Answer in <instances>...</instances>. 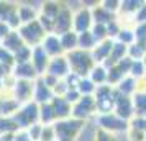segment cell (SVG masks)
I'll return each instance as SVG.
<instances>
[{
	"label": "cell",
	"instance_id": "obj_2",
	"mask_svg": "<svg viewBox=\"0 0 146 141\" xmlns=\"http://www.w3.org/2000/svg\"><path fill=\"white\" fill-rule=\"evenodd\" d=\"M53 126L56 133V141H77L80 133L84 131L86 123L76 118H67V120L56 121Z\"/></svg>",
	"mask_w": 146,
	"mask_h": 141
},
{
	"label": "cell",
	"instance_id": "obj_54",
	"mask_svg": "<svg viewBox=\"0 0 146 141\" xmlns=\"http://www.w3.org/2000/svg\"><path fill=\"white\" fill-rule=\"evenodd\" d=\"M8 74H12V72H7V71H5L3 67L0 66V77H5V75H8Z\"/></svg>",
	"mask_w": 146,
	"mask_h": 141
},
{
	"label": "cell",
	"instance_id": "obj_24",
	"mask_svg": "<svg viewBox=\"0 0 146 141\" xmlns=\"http://www.w3.org/2000/svg\"><path fill=\"white\" fill-rule=\"evenodd\" d=\"M125 58H128V48H126L125 44H121V43L113 41L112 53H110V56H108V59L105 61V64H102V66H105L107 69H108V67L118 64L120 61H123Z\"/></svg>",
	"mask_w": 146,
	"mask_h": 141
},
{
	"label": "cell",
	"instance_id": "obj_28",
	"mask_svg": "<svg viewBox=\"0 0 146 141\" xmlns=\"http://www.w3.org/2000/svg\"><path fill=\"white\" fill-rule=\"evenodd\" d=\"M115 90L121 95H126V97H133L136 94V79H133L131 75H126L123 81H120L117 85H115Z\"/></svg>",
	"mask_w": 146,
	"mask_h": 141
},
{
	"label": "cell",
	"instance_id": "obj_5",
	"mask_svg": "<svg viewBox=\"0 0 146 141\" xmlns=\"http://www.w3.org/2000/svg\"><path fill=\"white\" fill-rule=\"evenodd\" d=\"M18 34L21 36V40L23 43L30 48H36L40 46L43 40H44V36H46V30L41 26V23L38 20L31 21V23H27V25H21L18 28Z\"/></svg>",
	"mask_w": 146,
	"mask_h": 141
},
{
	"label": "cell",
	"instance_id": "obj_39",
	"mask_svg": "<svg viewBox=\"0 0 146 141\" xmlns=\"http://www.w3.org/2000/svg\"><path fill=\"white\" fill-rule=\"evenodd\" d=\"M31 49L33 48H30V46H21L17 53L13 54V58H15V64H23V62H30V59H31Z\"/></svg>",
	"mask_w": 146,
	"mask_h": 141
},
{
	"label": "cell",
	"instance_id": "obj_49",
	"mask_svg": "<svg viewBox=\"0 0 146 141\" xmlns=\"http://www.w3.org/2000/svg\"><path fill=\"white\" fill-rule=\"evenodd\" d=\"M64 82H66V85H67L69 90H77V85H79V82H80V77L71 72V74L64 79Z\"/></svg>",
	"mask_w": 146,
	"mask_h": 141
},
{
	"label": "cell",
	"instance_id": "obj_44",
	"mask_svg": "<svg viewBox=\"0 0 146 141\" xmlns=\"http://www.w3.org/2000/svg\"><path fill=\"white\" fill-rule=\"evenodd\" d=\"M100 5L105 8L107 12H110V13H113V15H118V10H120L118 0H104V2H100Z\"/></svg>",
	"mask_w": 146,
	"mask_h": 141
},
{
	"label": "cell",
	"instance_id": "obj_3",
	"mask_svg": "<svg viewBox=\"0 0 146 141\" xmlns=\"http://www.w3.org/2000/svg\"><path fill=\"white\" fill-rule=\"evenodd\" d=\"M115 97H117V90L112 85H100L95 89V107H97V115H107L113 113V107H115Z\"/></svg>",
	"mask_w": 146,
	"mask_h": 141
},
{
	"label": "cell",
	"instance_id": "obj_6",
	"mask_svg": "<svg viewBox=\"0 0 146 141\" xmlns=\"http://www.w3.org/2000/svg\"><path fill=\"white\" fill-rule=\"evenodd\" d=\"M38 110H40V105L35 102H28V103L20 105L18 112L13 115V120L18 130H28L30 126L40 123L38 121Z\"/></svg>",
	"mask_w": 146,
	"mask_h": 141
},
{
	"label": "cell",
	"instance_id": "obj_45",
	"mask_svg": "<svg viewBox=\"0 0 146 141\" xmlns=\"http://www.w3.org/2000/svg\"><path fill=\"white\" fill-rule=\"evenodd\" d=\"M135 31V38L138 43H145L146 44V23H141V25H136L133 28Z\"/></svg>",
	"mask_w": 146,
	"mask_h": 141
},
{
	"label": "cell",
	"instance_id": "obj_56",
	"mask_svg": "<svg viewBox=\"0 0 146 141\" xmlns=\"http://www.w3.org/2000/svg\"><path fill=\"white\" fill-rule=\"evenodd\" d=\"M143 62H145V67H146V58H145V59H143ZM145 77H146V75H145Z\"/></svg>",
	"mask_w": 146,
	"mask_h": 141
},
{
	"label": "cell",
	"instance_id": "obj_7",
	"mask_svg": "<svg viewBox=\"0 0 146 141\" xmlns=\"http://www.w3.org/2000/svg\"><path fill=\"white\" fill-rule=\"evenodd\" d=\"M94 120L97 123V128H99V130H104L107 133L117 134V136L121 134V133H126V130H128V121L121 120V118L117 117L115 113L97 115Z\"/></svg>",
	"mask_w": 146,
	"mask_h": 141
},
{
	"label": "cell",
	"instance_id": "obj_41",
	"mask_svg": "<svg viewBox=\"0 0 146 141\" xmlns=\"http://www.w3.org/2000/svg\"><path fill=\"white\" fill-rule=\"evenodd\" d=\"M128 128H133V130H138L141 133H146V118L135 115L131 120L128 121Z\"/></svg>",
	"mask_w": 146,
	"mask_h": 141
},
{
	"label": "cell",
	"instance_id": "obj_17",
	"mask_svg": "<svg viewBox=\"0 0 146 141\" xmlns=\"http://www.w3.org/2000/svg\"><path fill=\"white\" fill-rule=\"evenodd\" d=\"M40 46L44 49V53H46L49 58L64 56V51H62V46H61L59 36H58V34H54V33H48Z\"/></svg>",
	"mask_w": 146,
	"mask_h": 141
},
{
	"label": "cell",
	"instance_id": "obj_57",
	"mask_svg": "<svg viewBox=\"0 0 146 141\" xmlns=\"http://www.w3.org/2000/svg\"><path fill=\"white\" fill-rule=\"evenodd\" d=\"M145 141H146V138H145Z\"/></svg>",
	"mask_w": 146,
	"mask_h": 141
},
{
	"label": "cell",
	"instance_id": "obj_4",
	"mask_svg": "<svg viewBox=\"0 0 146 141\" xmlns=\"http://www.w3.org/2000/svg\"><path fill=\"white\" fill-rule=\"evenodd\" d=\"M95 117H97V107H95L94 95H82L72 105L71 118H76V120L87 123L89 120H94Z\"/></svg>",
	"mask_w": 146,
	"mask_h": 141
},
{
	"label": "cell",
	"instance_id": "obj_38",
	"mask_svg": "<svg viewBox=\"0 0 146 141\" xmlns=\"http://www.w3.org/2000/svg\"><path fill=\"white\" fill-rule=\"evenodd\" d=\"M133 79H141L146 75V67H145V62L143 61H131V66H130V74Z\"/></svg>",
	"mask_w": 146,
	"mask_h": 141
},
{
	"label": "cell",
	"instance_id": "obj_22",
	"mask_svg": "<svg viewBox=\"0 0 146 141\" xmlns=\"http://www.w3.org/2000/svg\"><path fill=\"white\" fill-rule=\"evenodd\" d=\"M141 5H143L141 0H123L120 2V10L117 17L121 20H133Z\"/></svg>",
	"mask_w": 146,
	"mask_h": 141
},
{
	"label": "cell",
	"instance_id": "obj_50",
	"mask_svg": "<svg viewBox=\"0 0 146 141\" xmlns=\"http://www.w3.org/2000/svg\"><path fill=\"white\" fill-rule=\"evenodd\" d=\"M135 25H141V23H146V2H143V5L139 7V10L135 15Z\"/></svg>",
	"mask_w": 146,
	"mask_h": 141
},
{
	"label": "cell",
	"instance_id": "obj_12",
	"mask_svg": "<svg viewBox=\"0 0 146 141\" xmlns=\"http://www.w3.org/2000/svg\"><path fill=\"white\" fill-rule=\"evenodd\" d=\"M33 92H35V81H15L12 87V95L20 105L33 102Z\"/></svg>",
	"mask_w": 146,
	"mask_h": 141
},
{
	"label": "cell",
	"instance_id": "obj_18",
	"mask_svg": "<svg viewBox=\"0 0 146 141\" xmlns=\"http://www.w3.org/2000/svg\"><path fill=\"white\" fill-rule=\"evenodd\" d=\"M53 89L48 87L46 84L43 82L41 77H38L35 81V92H33V102L38 103V105H43V103H49L53 100Z\"/></svg>",
	"mask_w": 146,
	"mask_h": 141
},
{
	"label": "cell",
	"instance_id": "obj_16",
	"mask_svg": "<svg viewBox=\"0 0 146 141\" xmlns=\"http://www.w3.org/2000/svg\"><path fill=\"white\" fill-rule=\"evenodd\" d=\"M49 59H51V58L44 53V49L41 46H36V48L31 49V59H30V62H31V66L35 67V71H36L38 75H43L46 72Z\"/></svg>",
	"mask_w": 146,
	"mask_h": 141
},
{
	"label": "cell",
	"instance_id": "obj_47",
	"mask_svg": "<svg viewBox=\"0 0 146 141\" xmlns=\"http://www.w3.org/2000/svg\"><path fill=\"white\" fill-rule=\"evenodd\" d=\"M125 134L128 138V141H145V138H146V133H141V131L133 130V128H128Z\"/></svg>",
	"mask_w": 146,
	"mask_h": 141
},
{
	"label": "cell",
	"instance_id": "obj_37",
	"mask_svg": "<svg viewBox=\"0 0 146 141\" xmlns=\"http://www.w3.org/2000/svg\"><path fill=\"white\" fill-rule=\"evenodd\" d=\"M95 89H97V85L89 77H82L79 85H77V90H79L80 95H94L95 94Z\"/></svg>",
	"mask_w": 146,
	"mask_h": 141
},
{
	"label": "cell",
	"instance_id": "obj_51",
	"mask_svg": "<svg viewBox=\"0 0 146 141\" xmlns=\"http://www.w3.org/2000/svg\"><path fill=\"white\" fill-rule=\"evenodd\" d=\"M80 97H82V95L79 94V90H67L66 95H64V99H66V100L69 102L71 105H74V103L79 100Z\"/></svg>",
	"mask_w": 146,
	"mask_h": 141
},
{
	"label": "cell",
	"instance_id": "obj_23",
	"mask_svg": "<svg viewBox=\"0 0 146 141\" xmlns=\"http://www.w3.org/2000/svg\"><path fill=\"white\" fill-rule=\"evenodd\" d=\"M40 7H35L33 3H18V18L21 25H27L38 20Z\"/></svg>",
	"mask_w": 146,
	"mask_h": 141
},
{
	"label": "cell",
	"instance_id": "obj_25",
	"mask_svg": "<svg viewBox=\"0 0 146 141\" xmlns=\"http://www.w3.org/2000/svg\"><path fill=\"white\" fill-rule=\"evenodd\" d=\"M92 10V20L94 23H97V25H108V23H112L113 20H117V15L110 13V12H107L105 8L99 3H95L94 7H90Z\"/></svg>",
	"mask_w": 146,
	"mask_h": 141
},
{
	"label": "cell",
	"instance_id": "obj_35",
	"mask_svg": "<svg viewBox=\"0 0 146 141\" xmlns=\"http://www.w3.org/2000/svg\"><path fill=\"white\" fill-rule=\"evenodd\" d=\"M131 99H133L135 115H138V117H145L146 118V92H143V94H135Z\"/></svg>",
	"mask_w": 146,
	"mask_h": 141
},
{
	"label": "cell",
	"instance_id": "obj_1",
	"mask_svg": "<svg viewBox=\"0 0 146 141\" xmlns=\"http://www.w3.org/2000/svg\"><path fill=\"white\" fill-rule=\"evenodd\" d=\"M66 59H67V62H69L71 72L76 74V75H79L80 79H82V77H89L92 67L95 66V62H94L90 53L82 51V49H76L72 53H67Z\"/></svg>",
	"mask_w": 146,
	"mask_h": 141
},
{
	"label": "cell",
	"instance_id": "obj_21",
	"mask_svg": "<svg viewBox=\"0 0 146 141\" xmlns=\"http://www.w3.org/2000/svg\"><path fill=\"white\" fill-rule=\"evenodd\" d=\"M12 75L17 81H36L40 75L36 74L31 62H23V64H15L12 69Z\"/></svg>",
	"mask_w": 146,
	"mask_h": 141
},
{
	"label": "cell",
	"instance_id": "obj_52",
	"mask_svg": "<svg viewBox=\"0 0 146 141\" xmlns=\"http://www.w3.org/2000/svg\"><path fill=\"white\" fill-rule=\"evenodd\" d=\"M13 141H31V140H30V136L25 130H18L13 136Z\"/></svg>",
	"mask_w": 146,
	"mask_h": 141
},
{
	"label": "cell",
	"instance_id": "obj_32",
	"mask_svg": "<svg viewBox=\"0 0 146 141\" xmlns=\"http://www.w3.org/2000/svg\"><path fill=\"white\" fill-rule=\"evenodd\" d=\"M128 58L131 61H143L146 58V44L135 41L131 46H128Z\"/></svg>",
	"mask_w": 146,
	"mask_h": 141
},
{
	"label": "cell",
	"instance_id": "obj_19",
	"mask_svg": "<svg viewBox=\"0 0 146 141\" xmlns=\"http://www.w3.org/2000/svg\"><path fill=\"white\" fill-rule=\"evenodd\" d=\"M49 103H51V108H53V112H54L56 121L71 118L72 105H71V103L64 99V97H53V100L49 102Z\"/></svg>",
	"mask_w": 146,
	"mask_h": 141
},
{
	"label": "cell",
	"instance_id": "obj_55",
	"mask_svg": "<svg viewBox=\"0 0 146 141\" xmlns=\"http://www.w3.org/2000/svg\"><path fill=\"white\" fill-rule=\"evenodd\" d=\"M3 79H2V77H0V95H2V92H3Z\"/></svg>",
	"mask_w": 146,
	"mask_h": 141
},
{
	"label": "cell",
	"instance_id": "obj_8",
	"mask_svg": "<svg viewBox=\"0 0 146 141\" xmlns=\"http://www.w3.org/2000/svg\"><path fill=\"white\" fill-rule=\"evenodd\" d=\"M61 5L62 2H43L40 5V13H38V21L41 23V26L46 30V33H53L54 28V21H56V17L59 13Z\"/></svg>",
	"mask_w": 146,
	"mask_h": 141
},
{
	"label": "cell",
	"instance_id": "obj_9",
	"mask_svg": "<svg viewBox=\"0 0 146 141\" xmlns=\"http://www.w3.org/2000/svg\"><path fill=\"white\" fill-rule=\"evenodd\" d=\"M74 15H72V31L74 33H87L90 31L94 26V20H92V10L87 5H80V7L72 8Z\"/></svg>",
	"mask_w": 146,
	"mask_h": 141
},
{
	"label": "cell",
	"instance_id": "obj_14",
	"mask_svg": "<svg viewBox=\"0 0 146 141\" xmlns=\"http://www.w3.org/2000/svg\"><path fill=\"white\" fill-rule=\"evenodd\" d=\"M130 66H131V59L130 58H125L123 61H120L118 64L108 67V79H107V84L115 87L120 81H123L126 75L130 74Z\"/></svg>",
	"mask_w": 146,
	"mask_h": 141
},
{
	"label": "cell",
	"instance_id": "obj_11",
	"mask_svg": "<svg viewBox=\"0 0 146 141\" xmlns=\"http://www.w3.org/2000/svg\"><path fill=\"white\" fill-rule=\"evenodd\" d=\"M72 15H74L72 7H71L69 3H62L59 13L56 17V21H54L53 33L61 36V34L71 31V30H72Z\"/></svg>",
	"mask_w": 146,
	"mask_h": 141
},
{
	"label": "cell",
	"instance_id": "obj_48",
	"mask_svg": "<svg viewBox=\"0 0 146 141\" xmlns=\"http://www.w3.org/2000/svg\"><path fill=\"white\" fill-rule=\"evenodd\" d=\"M95 141H118V136L112 133H107L104 130L97 128V133H95Z\"/></svg>",
	"mask_w": 146,
	"mask_h": 141
},
{
	"label": "cell",
	"instance_id": "obj_40",
	"mask_svg": "<svg viewBox=\"0 0 146 141\" xmlns=\"http://www.w3.org/2000/svg\"><path fill=\"white\" fill-rule=\"evenodd\" d=\"M90 33H92L94 40L97 41V43H102V41L108 40L107 25H97V23H94V26H92V30H90Z\"/></svg>",
	"mask_w": 146,
	"mask_h": 141
},
{
	"label": "cell",
	"instance_id": "obj_31",
	"mask_svg": "<svg viewBox=\"0 0 146 141\" xmlns=\"http://www.w3.org/2000/svg\"><path fill=\"white\" fill-rule=\"evenodd\" d=\"M95 44H97V41L94 40V36L90 31L77 34V49H82V51L90 53L94 48H95Z\"/></svg>",
	"mask_w": 146,
	"mask_h": 141
},
{
	"label": "cell",
	"instance_id": "obj_15",
	"mask_svg": "<svg viewBox=\"0 0 146 141\" xmlns=\"http://www.w3.org/2000/svg\"><path fill=\"white\" fill-rule=\"evenodd\" d=\"M44 74L54 75V77L59 79V81L61 79H66L67 75L71 74V69H69V62H67V59H66V54H64V56H58V58H51Z\"/></svg>",
	"mask_w": 146,
	"mask_h": 141
},
{
	"label": "cell",
	"instance_id": "obj_36",
	"mask_svg": "<svg viewBox=\"0 0 146 141\" xmlns=\"http://www.w3.org/2000/svg\"><path fill=\"white\" fill-rule=\"evenodd\" d=\"M0 66L3 67L7 72H12V69L15 66V58L13 54L8 49H5L3 46H0Z\"/></svg>",
	"mask_w": 146,
	"mask_h": 141
},
{
	"label": "cell",
	"instance_id": "obj_46",
	"mask_svg": "<svg viewBox=\"0 0 146 141\" xmlns=\"http://www.w3.org/2000/svg\"><path fill=\"white\" fill-rule=\"evenodd\" d=\"M40 141H56V133H54V126H53V125L43 126V131H41V140Z\"/></svg>",
	"mask_w": 146,
	"mask_h": 141
},
{
	"label": "cell",
	"instance_id": "obj_30",
	"mask_svg": "<svg viewBox=\"0 0 146 141\" xmlns=\"http://www.w3.org/2000/svg\"><path fill=\"white\" fill-rule=\"evenodd\" d=\"M59 40H61V46H62L64 54L72 53V51L77 49V33H74L72 30L64 33V34H61Z\"/></svg>",
	"mask_w": 146,
	"mask_h": 141
},
{
	"label": "cell",
	"instance_id": "obj_33",
	"mask_svg": "<svg viewBox=\"0 0 146 141\" xmlns=\"http://www.w3.org/2000/svg\"><path fill=\"white\" fill-rule=\"evenodd\" d=\"M18 131V126L15 123L13 117H2L0 115V136L3 134H12Z\"/></svg>",
	"mask_w": 146,
	"mask_h": 141
},
{
	"label": "cell",
	"instance_id": "obj_43",
	"mask_svg": "<svg viewBox=\"0 0 146 141\" xmlns=\"http://www.w3.org/2000/svg\"><path fill=\"white\" fill-rule=\"evenodd\" d=\"M25 131L28 133V136H30V140L31 141H40L41 140V131H43V125L36 123V125L30 126L28 130H25Z\"/></svg>",
	"mask_w": 146,
	"mask_h": 141
},
{
	"label": "cell",
	"instance_id": "obj_42",
	"mask_svg": "<svg viewBox=\"0 0 146 141\" xmlns=\"http://www.w3.org/2000/svg\"><path fill=\"white\" fill-rule=\"evenodd\" d=\"M120 30H121V23L118 21V18H117V20H113L112 23H108V25H107V33H108V40H113V41H115L117 34L120 33Z\"/></svg>",
	"mask_w": 146,
	"mask_h": 141
},
{
	"label": "cell",
	"instance_id": "obj_10",
	"mask_svg": "<svg viewBox=\"0 0 146 141\" xmlns=\"http://www.w3.org/2000/svg\"><path fill=\"white\" fill-rule=\"evenodd\" d=\"M0 23H5L10 30H18L21 26L18 18V3L0 0Z\"/></svg>",
	"mask_w": 146,
	"mask_h": 141
},
{
	"label": "cell",
	"instance_id": "obj_27",
	"mask_svg": "<svg viewBox=\"0 0 146 141\" xmlns=\"http://www.w3.org/2000/svg\"><path fill=\"white\" fill-rule=\"evenodd\" d=\"M89 79L97 85H105L107 84V79H108V69L105 66H102V64H95L92 67V71H90V74H89Z\"/></svg>",
	"mask_w": 146,
	"mask_h": 141
},
{
	"label": "cell",
	"instance_id": "obj_20",
	"mask_svg": "<svg viewBox=\"0 0 146 141\" xmlns=\"http://www.w3.org/2000/svg\"><path fill=\"white\" fill-rule=\"evenodd\" d=\"M113 48V40H105L102 43H97L95 48L90 51V56L95 64H105V61L108 59V56L112 53Z\"/></svg>",
	"mask_w": 146,
	"mask_h": 141
},
{
	"label": "cell",
	"instance_id": "obj_34",
	"mask_svg": "<svg viewBox=\"0 0 146 141\" xmlns=\"http://www.w3.org/2000/svg\"><path fill=\"white\" fill-rule=\"evenodd\" d=\"M117 43H121V44H125L126 48L131 46L133 43L136 41L135 38V31H133V28H126V26H121L120 30V33L117 34V38H115Z\"/></svg>",
	"mask_w": 146,
	"mask_h": 141
},
{
	"label": "cell",
	"instance_id": "obj_13",
	"mask_svg": "<svg viewBox=\"0 0 146 141\" xmlns=\"http://www.w3.org/2000/svg\"><path fill=\"white\" fill-rule=\"evenodd\" d=\"M113 113L120 117L121 120L130 121L135 117V108H133V99L131 97H126L117 92L115 97V107H113Z\"/></svg>",
	"mask_w": 146,
	"mask_h": 141
},
{
	"label": "cell",
	"instance_id": "obj_53",
	"mask_svg": "<svg viewBox=\"0 0 146 141\" xmlns=\"http://www.w3.org/2000/svg\"><path fill=\"white\" fill-rule=\"evenodd\" d=\"M10 31H12V30H10L5 23H0V40H2V41H3V38H5Z\"/></svg>",
	"mask_w": 146,
	"mask_h": 141
},
{
	"label": "cell",
	"instance_id": "obj_29",
	"mask_svg": "<svg viewBox=\"0 0 146 141\" xmlns=\"http://www.w3.org/2000/svg\"><path fill=\"white\" fill-rule=\"evenodd\" d=\"M38 121H40V125H43V126L54 125L56 123V117H54V112H53V108H51V103H43V105H40Z\"/></svg>",
	"mask_w": 146,
	"mask_h": 141
},
{
	"label": "cell",
	"instance_id": "obj_26",
	"mask_svg": "<svg viewBox=\"0 0 146 141\" xmlns=\"http://www.w3.org/2000/svg\"><path fill=\"white\" fill-rule=\"evenodd\" d=\"M0 46H3L12 54H15L21 46H25V43H23V40H21V36L18 34V30H12V31L3 38V41H2Z\"/></svg>",
	"mask_w": 146,
	"mask_h": 141
}]
</instances>
